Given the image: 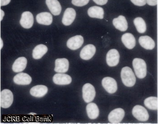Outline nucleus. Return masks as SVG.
Masks as SVG:
<instances>
[{
  "label": "nucleus",
  "mask_w": 158,
  "mask_h": 124,
  "mask_svg": "<svg viewBox=\"0 0 158 124\" xmlns=\"http://www.w3.org/2000/svg\"><path fill=\"white\" fill-rule=\"evenodd\" d=\"M121 77L124 85L128 87L133 86L136 82L134 72L131 68L127 66L122 69Z\"/></svg>",
  "instance_id": "f257e3e1"
},
{
  "label": "nucleus",
  "mask_w": 158,
  "mask_h": 124,
  "mask_svg": "<svg viewBox=\"0 0 158 124\" xmlns=\"http://www.w3.org/2000/svg\"><path fill=\"white\" fill-rule=\"evenodd\" d=\"M132 65L136 76L140 79L146 76L147 66L145 60L140 58H135L132 62Z\"/></svg>",
  "instance_id": "f03ea898"
},
{
  "label": "nucleus",
  "mask_w": 158,
  "mask_h": 124,
  "mask_svg": "<svg viewBox=\"0 0 158 124\" xmlns=\"http://www.w3.org/2000/svg\"><path fill=\"white\" fill-rule=\"evenodd\" d=\"M14 97L12 92L7 89L3 90L0 94V105L2 108L10 107L13 102Z\"/></svg>",
  "instance_id": "7ed1b4c3"
},
{
  "label": "nucleus",
  "mask_w": 158,
  "mask_h": 124,
  "mask_svg": "<svg viewBox=\"0 0 158 124\" xmlns=\"http://www.w3.org/2000/svg\"><path fill=\"white\" fill-rule=\"evenodd\" d=\"M96 92L94 87L89 83L85 84L83 87L82 96L86 103H89L94 99Z\"/></svg>",
  "instance_id": "20e7f679"
},
{
  "label": "nucleus",
  "mask_w": 158,
  "mask_h": 124,
  "mask_svg": "<svg viewBox=\"0 0 158 124\" xmlns=\"http://www.w3.org/2000/svg\"><path fill=\"white\" fill-rule=\"evenodd\" d=\"M132 114L135 118L140 122H146L149 118L148 112L145 107L140 105H136L133 107Z\"/></svg>",
  "instance_id": "39448f33"
},
{
  "label": "nucleus",
  "mask_w": 158,
  "mask_h": 124,
  "mask_svg": "<svg viewBox=\"0 0 158 124\" xmlns=\"http://www.w3.org/2000/svg\"><path fill=\"white\" fill-rule=\"evenodd\" d=\"M102 85L105 90L110 94L115 93L118 89L117 82L111 77L103 78L102 81Z\"/></svg>",
  "instance_id": "423d86ee"
},
{
  "label": "nucleus",
  "mask_w": 158,
  "mask_h": 124,
  "mask_svg": "<svg viewBox=\"0 0 158 124\" xmlns=\"http://www.w3.org/2000/svg\"><path fill=\"white\" fill-rule=\"evenodd\" d=\"M125 116V112L122 108H116L110 112L108 120L111 123H119L122 122Z\"/></svg>",
  "instance_id": "0eeeda50"
},
{
  "label": "nucleus",
  "mask_w": 158,
  "mask_h": 124,
  "mask_svg": "<svg viewBox=\"0 0 158 124\" xmlns=\"http://www.w3.org/2000/svg\"><path fill=\"white\" fill-rule=\"evenodd\" d=\"M120 55L117 50L113 49L108 52L106 55V62L110 66H116L119 62Z\"/></svg>",
  "instance_id": "6e6552de"
},
{
  "label": "nucleus",
  "mask_w": 158,
  "mask_h": 124,
  "mask_svg": "<svg viewBox=\"0 0 158 124\" xmlns=\"http://www.w3.org/2000/svg\"><path fill=\"white\" fill-rule=\"evenodd\" d=\"M34 19L33 14L30 11H25L22 13L20 20V24L24 29L31 28L34 24Z\"/></svg>",
  "instance_id": "1a4fd4ad"
},
{
  "label": "nucleus",
  "mask_w": 158,
  "mask_h": 124,
  "mask_svg": "<svg viewBox=\"0 0 158 124\" xmlns=\"http://www.w3.org/2000/svg\"><path fill=\"white\" fill-rule=\"evenodd\" d=\"M84 43V38L81 35H76L72 37L67 42V46L72 50L80 48Z\"/></svg>",
  "instance_id": "9d476101"
},
{
  "label": "nucleus",
  "mask_w": 158,
  "mask_h": 124,
  "mask_svg": "<svg viewBox=\"0 0 158 124\" xmlns=\"http://www.w3.org/2000/svg\"><path fill=\"white\" fill-rule=\"evenodd\" d=\"M96 52V48L92 44H88L83 48L80 52V57L84 60H89L93 57Z\"/></svg>",
  "instance_id": "9b49d317"
},
{
  "label": "nucleus",
  "mask_w": 158,
  "mask_h": 124,
  "mask_svg": "<svg viewBox=\"0 0 158 124\" xmlns=\"http://www.w3.org/2000/svg\"><path fill=\"white\" fill-rule=\"evenodd\" d=\"M54 83L59 85H65L71 84L72 82V77L69 75L62 73H57L53 77Z\"/></svg>",
  "instance_id": "f8f14e48"
},
{
  "label": "nucleus",
  "mask_w": 158,
  "mask_h": 124,
  "mask_svg": "<svg viewBox=\"0 0 158 124\" xmlns=\"http://www.w3.org/2000/svg\"><path fill=\"white\" fill-rule=\"evenodd\" d=\"M76 17V12L74 9L68 8L65 10L62 19V24L69 26L73 23Z\"/></svg>",
  "instance_id": "ddd939ff"
},
{
  "label": "nucleus",
  "mask_w": 158,
  "mask_h": 124,
  "mask_svg": "<svg viewBox=\"0 0 158 124\" xmlns=\"http://www.w3.org/2000/svg\"><path fill=\"white\" fill-rule=\"evenodd\" d=\"M32 78L28 74L20 73L15 76L13 78L14 82L16 85H27L32 82Z\"/></svg>",
  "instance_id": "4468645a"
},
{
  "label": "nucleus",
  "mask_w": 158,
  "mask_h": 124,
  "mask_svg": "<svg viewBox=\"0 0 158 124\" xmlns=\"http://www.w3.org/2000/svg\"><path fill=\"white\" fill-rule=\"evenodd\" d=\"M69 67V61L66 58H59L55 60L54 71L57 73H66L68 71Z\"/></svg>",
  "instance_id": "2eb2a0df"
},
{
  "label": "nucleus",
  "mask_w": 158,
  "mask_h": 124,
  "mask_svg": "<svg viewBox=\"0 0 158 124\" xmlns=\"http://www.w3.org/2000/svg\"><path fill=\"white\" fill-rule=\"evenodd\" d=\"M113 24L117 30L122 32H124L127 30V20L123 15H120L118 18L114 19L113 20Z\"/></svg>",
  "instance_id": "dca6fc26"
},
{
  "label": "nucleus",
  "mask_w": 158,
  "mask_h": 124,
  "mask_svg": "<svg viewBox=\"0 0 158 124\" xmlns=\"http://www.w3.org/2000/svg\"><path fill=\"white\" fill-rule=\"evenodd\" d=\"M48 88L43 85L35 86L31 89L30 93L32 96L36 97H42L47 93Z\"/></svg>",
  "instance_id": "f3484780"
},
{
  "label": "nucleus",
  "mask_w": 158,
  "mask_h": 124,
  "mask_svg": "<svg viewBox=\"0 0 158 124\" xmlns=\"http://www.w3.org/2000/svg\"><path fill=\"white\" fill-rule=\"evenodd\" d=\"M46 3L52 13L54 15H58L61 11V6L57 0H46Z\"/></svg>",
  "instance_id": "a211bd4d"
},
{
  "label": "nucleus",
  "mask_w": 158,
  "mask_h": 124,
  "mask_svg": "<svg viewBox=\"0 0 158 124\" xmlns=\"http://www.w3.org/2000/svg\"><path fill=\"white\" fill-rule=\"evenodd\" d=\"M52 15L48 12H42L37 14L36 20L39 24L49 25L52 23Z\"/></svg>",
  "instance_id": "6ab92c4d"
},
{
  "label": "nucleus",
  "mask_w": 158,
  "mask_h": 124,
  "mask_svg": "<svg viewBox=\"0 0 158 124\" xmlns=\"http://www.w3.org/2000/svg\"><path fill=\"white\" fill-rule=\"evenodd\" d=\"M122 41L125 46L129 49H133L136 44L135 38L130 33L124 34L122 37Z\"/></svg>",
  "instance_id": "aec40b11"
},
{
  "label": "nucleus",
  "mask_w": 158,
  "mask_h": 124,
  "mask_svg": "<svg viewBox=\"0 0 158 124\" xmlns=\"http://www.w3.org/2000/svg\"><path fill=\"white\" fill-rule=\"evenodd\" d=\"M27 64V60L25 57H19L15 61L13 64V71L15 73L22 72L26 68Z\"/></svg>",
  "instance_id": "412c9836"
},
{
  "label": "nucleus",
  "mask_w": 158,
  "mask_h": 124,
  "mask_svg": "<svg viewBox=\"0 0 158 124\" xmlns=\"http://www.w3.org/2000/svg\"><path fill=\"white\" fill-rule=\"evenodd\" d=\"M139 43L142 47L146 50H152L156 46L155 42L148 36H141L139 38Z\"/></svg>",
  "instance_id": "4be33fe9"
},
{
  "label": "nucleus",
  "mask_w": 158,
  "mask_h": 124,
  "mask_svg": "<svg viewBox=\"0 0 158 124\" xmlns=\"http://www.w3.org/2000/svg\"><path fill=\"white\" fill-rule=\"evenodd\" d=\"M86 112L89 118L92 120L96 119L99 116V109L93 102L89 103L86 106Z\"/></svg>",
  "instance_id": "5701e85b"
},
{
  "label": "nucleus",
  "mask_w": 158,
  "mask_h": 124,
  "mask_svg": "<svg viewBox=\"0 0 158 124\" xmlns=\"http://www.w3.org/2000/svg\"><path fill=\"white\" fill-rule=\"evenodd\" d=\"M88 14L91 18L103 19L104 16V10L100 7L92 6L89 9Z\"/></svg>",
  "instance_id": "b1692460"
},
{
  "label": "nucleus",
  "mask_w": 158,
  "mask_h": 124,
  "mask_svg": "<svg viewBox=\"0 0 158 124\" xmlns=\"http://www.w3.org/2000/svg\"><path fill=\"white\" fill-rule=\"evenodd\" d=\"M48 48L44 44H40L35 48L33 51L32 56L35 59H41L47 52Z\"/></svg>",
  "instance_id": "393cba45"
},
{
  "label": "nucleus",
  "mask_w": 158,
  "mask_h": 124,
  "mask_svg": "<svg viewBox=\"0 0 158 124\" xmlns=\"http://www.w3.org/2000/svg\"><path fill=\"white\" fill-rule=\"evenodd\" d=\"M144 104L148 109L156 110L158 107V99L157 97H150L144 101Z\"/></svg>",
  "instance_id": "a878e982"
},
{
  "label": "nucleus",
  "mask_w": 158,
  "mask_h": 124,
  "mask_svg": "<svg viewBox=\"0 0 158 124\" xmlns=\"http://www.w3.org/2000/svg\"><path fill=\"white\" fill-rule=\"evenodd\" d=\"M134 24L136 30L140 34L145 33L146 30V25L145 20L141 17H137L134 19Z\"/></svg>",
  "instance_id": "bb28decb"
},
{
  "label": "nucleus",
  "mask_w": 158,
  "mask_h": 124,
  "mask_svg": "<svg viewBox=\"0 0 158 124\" xmlns=\"http://www.w3.org/2000/svg\"><path fill=\"white\" fill-rule=\"evenodd\" d=\"M89 0H72V3L77 6H83L87 4Z\"/></svg>",
  "instance_id": "cd10ccee"
},
{
  "label": "nucleus",
  "mask_w": 158,
  "mask_h": 124,
  "mask_svg": "<svg viewBox=\"0 0 158 124\" xmlns=\"http://www.w3.org/2000/svg\"><path fill=\"white\" fill-rule=\"evenodd\" d=\"M132 3L137 6H144L146 4V0H131Z\"/></svg>",
  "instance_id": "c85d7f7f"
},
{
  "label": "nucleus",
  "mask_w": 158,
  "mask_h": 124,
  "mask_svg": "<svg viewBox=\"0 0 158 124\" xmlns=\"http://www.w3.org/2000/svg\"><path fill=\"white\" fill-rule=\"evenodd\" d=\"M95 3L98 5L102 6L107 4L108 0H93Z\"/></svg>",
  "instance_id": "c756f323"
},
{
  "label": "nucleus",
  "mask_w": 158,
  "mask_h": 124,
  "mask_svg": "<svg viewBox=\"0 0 158 124\" xmlns=\"http://www.w3.org/2000/svg\"><path fill=\"white\" fill-rule=\"evenodd\" d=\"M146 3L151 6H155L157 4V0H146Z\"/></svg>",
  "instance_id": "7c9ffc66"
},
{
  "label": "nucleus",
  "mask_w": 158,
  "mask_h": 124,
  "mask_svg": "<svg viewBox=\"0 0 158 124\" xmlns=\"http://www.w3.org/2000/svg\"><path fill=\"white\" fill-rule=\"evenodd\" d=\"M11 0H0V6H5L10 3Z\"/></svg>",
  "instance_id": "2f4dec72"
},
{
  "label": "nucleus",
  "mask_w": 158,
  "mask_h": 124,
  "mask_svg": "<svg viewBox=\"0 0 158 124\" xmlns=\"http://www.w3.org/2000/svg\"><path fill=\"white\" fill-rule=\"evenodd\" d=\"M4 15L5 13L4 12L3 10H0V20H1V21L2 20Z\"/></svg>",
  "instance_id": "473e14b6"
},
{
  "label": "nucleus",
  "mask_w": 158,
  "mask_h": 124,
  "mask_svg": "<svg viewBox=\"0 0 158 124\" xmlns=\"http://www.w3.org/2000/svg\"><path fill=\"white\" fill-rule=\"evenodd\" d=\"M3 46V41L2 39H0V48L2 49Z\"/></svg>",
  "instance_id": "72a5a7b5"
},
{
  "label": "nucleus",
  "mask_w": 158,
  "mask_h": 124,
  "mask_svg": "<svg viewBox=\"0 0 158 124\" xmlns=\"http://www.w3.org/2000/svg\"><path fill=\"white\" fill-rule=\"evenodd\" d=\"M30 114V115H36V113H30V114Z\"/></svg>",
  "instance_id": "f704fd0d"
},
{
  "label": "nucleus",
  "mask_w": 158,
  "mask_h": 124,
  "mask_svg": "<svg viewBox=\"0 0 158 124\" xmlns=\"http://www.w3.org/2000/svg\"></svg>",
  "instance_id": "c9c22d12"
}]
</instances>
